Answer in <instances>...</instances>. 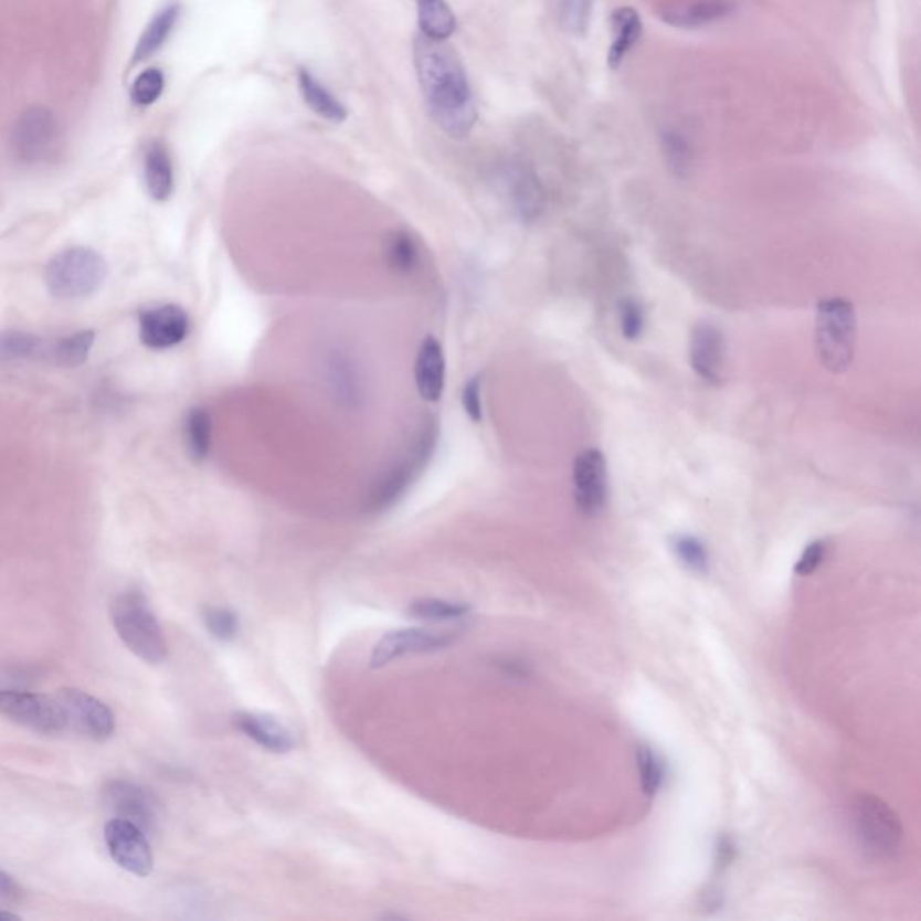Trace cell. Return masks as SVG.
Returning a JSON list of instances; mask_svg holds the SVG:
<instances>
[{
	"instance_id": "44dd1931",
	"label": "cell",
	"mask_w": 921,
	"mask_h": 921,
	"mask_svg": "<svg viewBox=\"0 0 921 921\" xmlns=\"http://www.w3.org/2000/svg\"><path fill=\"white\" fill-rule=\"evenodd\" d=\"M611 28L612 44L606 62L612 71H617L643 36V20L637 10L631 6H623L612 11Z\"/></svg>"
},
{
	"instance_id": "484cf974",
	"label": "cell",
	"mask_w": 921,
	"mask_h": 921,
	"mask_svg": "<svg viewBox=\"0 0 921 921\" xmlns=\"http://www.w3.org/2000/svg\"><path fill=\"white\" fill-rule=\"evenodd\" d=\"M184 440L194 460L208 459L213 442V420L208 409L193 407L186 414Z\"/></svg>"
},
{
	"instance_id": "7c38bea8",
	"label": "cell",
	"mask_w": 921,
	"mask_h": 921,
	"mask_svg": "<svg viewBox=\"0 0 921 921\" xmlns=\"http://www.w3.org/2000/svg\"><path fill=\"white\" fill-rule=\"evenodd\" d=\"M574 502L587 517H596L605 508L608 497V470L602 451L589 448L574 460L572 468Z\"/></svg>"
},
{
	"instance_id": "277c9868",
	"label": "cell",
	"mask_w": 921,
	"mask_h": 921,
	"mask_svg": "<svg viewBox=\"0 0 921 921\" xmlns=\"http://www.w3.org/2000/svg\"><path fill=\"white\" fill-rule=\"evenodd\" d=\"M108 276L102 254L88 247L67 248L45 267V286L60 301H82L94 296Z\"/></svg>"
},
{
	"instance_id": "f35d334b",
	"label": "cell",
	"mask_w": 921,
	"mask_h": 921,
	"mask_svg": "<svg viewBox=\"0 0 921 921\" xmlns=\"http://www.w3.org/2000/svg\"><path fill=\"white\" fill-rule=\"evenodd\" d=\"M825 557V540H815V542L808 543L803 554H801L800 560L795 563V574L797 576H811L812 572L817 571Z\"/></svg>"
},
{
	"instance_id": "9a60e30c",
	"label": "cell",
	"mask_w": 921,
	"mask_h": 921,
	"mask_svg": "<svg viewBox=\"0 0 921 921\" xmlns=\"http://www.w3.org/2000/svg\"><path fill=\"white\" fill-rule=\"evenodd\" d=\"M502 184L520 219L526 222L539 219L546 204V194L539 176L528 162L520 159L509 160L502 170Z\"/></svg>"
},
{
	"instance_id": "d4e9b609",
	"label": "cell",
	"mask_w": 921,
	"mask_h": 921,
	"mask_svg": "<svg viewBox=\"0 0 921 921\" xmlns=\"http://www.w3.org/2000/svg\"><path fill=\"white\" fill-rule=\"evenodd\" d=\"M417 24L425 36L451 39L456 31V15L445 0H416Z\"/></svg>"
},
{
	"instance_id": "5bb4252c",
	"label": "cell",
	"mask_w": 921,
	"mask_h": 921,
	"mask_svg": "<svg viewBox=\"0 0 921 921\" xmlns=\"http://www.w3.org/2000/svg\"><path fill=\"white\" fill-rule=\"evenodd\" d=\"M188 311L177 305H165L145 311L139 319L141 342L150 350H170L184 342L190 335Z\"/></svg>"
},
{
	"instance_id": "3957f363",
	"label": "cell",
	"mask_w": 921,
	"mask_h": 921,
	"mask_svg": "<svg viewBox=\"0 0 921 921\" xmlns=\"http://www.w3.org/2000/svg\"><path fill=\"white\" fill-rule=\"evenodd\" d=\"M857 350V316L851 303L840 297L817 305L815 353L823 368L844 373L854 364Z\"/></svg>"
},
{
	"instance_id": "8fae6325",
	"label": "cell",
	"mask_w": 921,
	"mask_h": 921,
	"mask_svg": "<svg viewBox=\"0 0 921 921\" xmlns=\"http://www.w3.org/2000/svg\"><path fill=\"white\" fill-rule=\"evenodd\" d=\"M105 843L112 858L119 868L136 877H148L154 871V851L145 829L130 821H108L105 826Z\"/></svg>"
},
{
	"instance_id": "ba28073f",
	"label": "cell",
	"mask_w": 921,
	"mask_h": 921,
	"mask_svg": "<svg viewBox=\"0 0 921 921\" xmlns=\"http://www.w3.org/2000/svg\"><path fill=\"white\" fill-rule=\"evenodd\" d=\"M0 717L47 737L62 734L68 729L64 708L56 695L49 697L19 689H0Z\"/></svg>"
},
{
	"instance_id": "7a4b0ae2",
	"label": "cell",
	"mask_w": 921,
	"mask_h": 921,
	"mask_svg": "<svg viewBox=\"0 0 921 921\" xmlns=\"http://www.w3.org/2000/svg\"><path fill=\"white\" fill-rule=\"evenodd\" d=\"M112 625L131 654L148 665L168 659V643L141 591L119 592L110 603Z\"/></svg>"
},
{
	"instance_id": "1f68e13d",
	"label": "cell",
	"mask_w": 921,
	"mask_h": 921,
	"mask_svg": "<svg viewBox=\"0 0 921 921\" xmlns=\"http://www.w3.org/2000/svg\"><path fill=\"white\" fill-rule=\"evenodd\" d=\"M594 0H562L560 4V24L572 36L582 39L591 25Z\"/></svg>"
},
{
	"instance_id": "4dcf8cb0",
	"label": "cell",
	"mask_w": 921,
	"mask_h": 921,
	"mask_svg": "<svg viewBox=\"0 0 921 921\" xmlns=\"http://www.w3.org/2000/svg\"><path fill=\"white\" fill-rule=\"evenodd\" d=\"M44 348V339L30 331L10 330L0 334V357L6 359H31Z\"/></svg>"
},
{
	"instance_id": "60d3db41",
	"label": "cell",
	"mask_w": 921,
	"mask_h": 921,
	"mask_svg": "<svg viewBox=\"0 0 921 921\" xmlns=\"http://www.w3.org/2000/svg\"><path fill=\"white\" fill-rule=\"evenodd\" d=\"M717 866H729L731 864L732 858H734V846H732L731 840L728 837H723L720 843H718L717 848Z\"/></svg>"
},
{
	"instance_id": "52a82bcc",
	"label": "cell",
	"mask_w": 921,
	"mask_h": 921,
	"mask_svg": "<svg viewBox=\"0 0 921 921\" xmlns=\"http://www.w3.org/2000/svg\"><path fill=\"white\" fill-rule=\"evenodd\" d=\"M62 145V130L53 110L36 105L20 114L11 128L10 148L17 162L42 166L53 160Z\"/></svg>"
},
{
	"instance_id": "8992f818",
	"label": "cell",
	"mask_w": 921,
	"mask_h": 921,
	"mask_svg": "<svg viewBox=\"0 0 921 921\" xmlns=\"http://www.w3.org/2000/svg\"><path fill=\"white\" fill-rule=\"evenodd\" d=\"M855 837L864 854L875 860L894 857L902 846V821L877 795H860L854 803Z\"/></svg>"
},
{
	"instance_id": "ac0fdd59",
	"label": "cell",
	"mask_w": 921,
	"mask_h": 921,
	"mask_svg": "<svg viewBox=\"0 0 921 921\" xmlns=\"http://www.w3.org/2000/svg\"><path fill=\"white\" fill-rule=\"evenodd\" d=\"M414 379L420 396L425 402L437 403L445 393L446 360L443 346L436 337H427L417 350Z\"/></svg>"
},
{
	"instance_id": "ffe728a7",
	"label": "cell",
	"mask_w": 921,
	"mask_h": 921,
	"mask_svg": "<svg viewBox=\"0 0 921 921\" xmlns=\"http://www.w3.org/2000/svg\"><path fill=\"white\" fill-rule=\"evenodd\" d=\"M325 369L326 380L337 402L345 407H359L364 398V385L353 360L342 351H331Z\"/></svg>"
},
{
	"instance_id": "2e32d148",
	"label": "cell",
	"mask_w": 921,
	"mask_h": 921,
	"mask_svg": "<svg viewBox=\"0 0 921 921\" xmlns=\"http://www.w3.org/2000/svg\"><path fill=\"white\" fill-rule=\"evenodd\" d=\"M689 364L703 382L720 383L726 366V340L711 322L695 326L689 342Z\"/></svg>"
},
{
	"instance_id": "e575fe53",
	"label": "cell",
	"mask_w": 921,
	"mask_h": 921,
	"mask_svg": "<svg viewBox=\"0 0 921 921\" xmlns=\"http://www.w3.org/2000/svg\"><path fill=\"white\" fill-rule=\"evenodd\" d=\"M204 625L214 639L231 643L240 634V620L233 611L222 606H209L204 611Z\"/></svg>"
},
{
	"instance_id": "f1b7e54d",
	"label": "cell",
	"mask_w": 921,
	"mask_h": 921,
	"mask_svg": "<svg viewBox=\"0 0 921 921\" xmlns=\"http://www.w3.org/2000/svg\"><path fill=\"white\" fill-rule=\"evenodd\" d=\"M660 148H663L666 165L669 170L674 171V176H688L691 160H694V151H691L688 137L677 128H666L660 131Z\"/></svg>"
},
{
	"instance_id": "83f0119b",
	"label": "cell",
	"mask_w": 921,
	"mask_h": 921,
	"mask_svg": "<svg viewBox=\"0 0 921 921\" xmlns=\"http://www.w3.org/2000/svg\"><path fill=\"white\" fill-rule=\"evenodd\" d=\"M94 342H96V331H76V334L60 339L53 346L51 354H53L56 364L64 366V368H80V366L87 362L88 354L93 351Z\"/></svg>"
},
{
	"instance_id": "cb8c5ba5",
	"label": "cell",
	"mask_w": 921,
	"mask_h": 921,
	"mask_svg": "<svg viewBox=\"0 0 921 921\" xmlns=\"http://www.w3.org/2000/svg\"><path fill=\"white\" fill-rule=\"evenodd\" d=\"M179 17V4L166 6L165 10H160L154 17L150 24L146 25L141 39L137 42L136 51H134V65L141 64L145 60L150 59L165 45L166 40L170 39L171 31L176 28Z\"/></svg>"
},
{
	"instance_id": "e0dca14e",
	"label": "cell",
	"mask_w": 921,
	"mask_h": 921,
	"mask_svg": "<svg viewBox=\"0 0 921 921\" xmlns=\"http://www.w3.org/2000/svg\"><path fill=\"white\" fill-rule=\"evenodd\" d=\"M737 8V0H695L663 8L659 19L677 30H700L729 19Z\"/></svg>"
},
{
	"instance_id": "ab89813d",
	"label": "cell",
	"mask_w": 921,
	"mask_h": 921,
	"mask_svg": "<svg viewBox=\"0 0 921 921\" xmlns=\"http://www.w3.org/2000/svg\"><path fill=\"white\" fill-rule=\"evenodd\" d=\"M24 898V889L10 874L0 869V902L17 903Z\"/></svg>"
},
{
	"instance_id": "836d02e7",
	"label": "cell",
	"mask_w": 921,
	"mask_h": 921,
	"mask_svg": "<svg viewBox=\"0 0 921 921\" xmlns=\"http://www.w3.org/2000/svg\"><path fill=\"white\" fill-rule=\"evenodd\" d=\"M637 769H639L641 788L646 797H654L663 785L665 769L650 747L641 745L637 749Z\"/></svg>"
},
{
	"instance_id": "4fadbf2b",
	"label": "cell",
	"mask_w": 921,
	"mask_h": 921,
	"mask_svg": "<svg viewBox=\"0 0 921 921\" xmlns=\"http://www.w3.org/2000/svg\"><path fill=\"white\" fill-rule=\"evenodd\" d=\"M105 803L119 819L130 821L154 834L159 821V805L150 792L127 780H114L105 786Z\"/></svg>"
},
{
	"instance_id": "d6986e66",
	"label": "cell",
	"mask_w": 921,
	"mask_h": 921,
	"mask_svg": "<svg viewBox=\"0 0 921 921\" xmlns=\"http://www.w3.org/2000/svg\"><path fill=\"white\" fill-rule=\"evenodd\" d=\"M234 728L242 732L243 737L253 740L265 751L274 754H286L296 747V740L292 737L290 729L285 728L282 722L271 714L263 713H239L234 714Z\"/></svg>"
},
{
	"instance_id": "7402d4cb",
	"label": "cell",
	"mask_w": 921,
	"mask_h": 921,
	"mask_svg": "<svg viewBox=\"0 0 921 921\" xmlns=\"http://www.w3.org/2000/svg\"><path fill=\"white\" fill-rule=\"evenodd\" d=\"M146 190L156 202H166L176 190V173L170 151L160 141L148 146L145 156Z\"/></svg>"
},
{
	"instance_id": "9c48e42d",
	"label": "cell",
	"mask_w": 921,
	"mask_h": 921,
	"mask_svg": "<svg viewBox=\"0 0 921 921\" xmlns=\"http://www.w3.org/2000/svg\"><path fill=\"white\" fill-rule=\"evenodd\" d=\"M459 632L448 628H428V626H409L400 631L388 632L382 639L374 645L373 654L369 659V666L374 669L391 665L393 660L402 659L407 655L432 654V652L445 650L448 646L456 645L459 639Z\"/></svg>"
},
{
	"instance_id": "b9f144b4",
	"label": "cell",
	"mask_w": 921,
	"mask_h": 921,
	"mask_svg": "<svg viewBox=\"0 0 921 921\" xmlns=\"http://www.w3.org/2000/svg\"><path fill=\"white\" fill-rule=\"evenodd\" d=\"M0 920L15 921L20 920V917L15 912L0 911Z\"/></svg>"
},
{
	"instance_id": "f546056e",
	"label": "cell",
	"mask_w": 921,
	"mask_h": 921,
	"mask_svg": "<svg viewBox=\"0 0 921 921\" xmlns=\"http://www.w3.org/2000/svg\"><path fill=\"white\" fill-rule=\"evenodd\" d=\"M472 606L468 603L448 602L437 597H423L416 600L409 606L407 614L414 620L422 621H451L468 616Z\"/></svg>"
},
{
	"instance_id": "603a6c76",
	"label": "cell",
	"mask_w": 921,
	"mask_h": 921,
	"mask_svg": "<svg viewBox=\"0 0 921 921\" xmlns=\"http://www.w3.org/2000/svg\"><path fill=\"white\" fill-rule=\"evenodd\" d=\"M297 83H299V91H301L303 99H305L306 105L311 108V110L319 114L320 117H325L328 121L331 123H342L348 116V112H346L345 105L334 96V94L328 91V88L319 82V80L310 73V71H306V68H299V73H297Z\"/></svg>"
},
{
	"instance_id": "d590c367",
	"label": "cell",
	"mask_w": 921,
	"mask_h": 921,
	"mask_svg": "<svg viewBox=\"0 0 921 921\" xmlns=\"http://www.w3.org/2000/svg\"><path fill=\"white\" fill-rule=\"evenodd\" d=\"M165 91V74L160 68H146L145 73L137 76L131 85V102L139 107H150L159 99Z\"/></svg>"
},
{
	"instance_id": "5b68a950",
	"label": "cell",
	"mask_w": 921,
	"mask_h": 921,
	"mask_svg": "<svg viewBox=\"0 0 921 921\" xmlns=\"http://www.w3.org/2000/svg\"><path fill=\"white\" fill-rule=\"evenodd\" d=\"M437 431L436 423H428L414 437L413 446H409L405 456L394 463L382 477L374 483L373 490L366 500L368 514H383L393 508L403 495L407 494L409 486L420 476V472L427 466L436 446Z\"/></svg>"
},
{
	"instance_id": "74e56055",
	"label": "cell",
	"mask_w": 921,
	"mask_h": 921,
	"mask_svg": "<svg viewBox=\"0 0 921 921\" xmlns=\"http://www.w3.org/2000/svg\"><path fill=\"white\" fill-rule=\"evenodd\" d=\"M480 385H483V380H480L479 374H476L470 380H466L463 393H460V403H463L465 414L474 423L483 422V416H485L483 414V396H480L483 393H480Z\"/></svg>"
},
{
	"instance_id": "6da1fadb",
	"label": "cell",
	"mask_w": 921,
	"mask_h": 921,
	"mask_svg": "<svg viewBox=\"0 0 921 921\" xmlns=\"http://www.w3.org/2000/svg\"><path fill=\"white\" fill-rule=\"evenodd\" d=\"M414 67L432 121L452 139L470 136L477 108L456 49L420 33L414 39Z\"/></svg>"
},
{
	"instance_id": "30bf717a",
	"label": "cell",
	"mask_w": 921,
	"mask_h": 921,
	"mask_svg": "<svg viewBox=\"0 0 921 921\" xmlns=\"http://www.w3.org/2000/svg\"><path fill=\"white\" fill-rule=\"evenodd\" d=\"M64 708L67 728L94 742H107L116 732V717L107 703L82 689L64 688L56 694Z\"/></svg>"
},
{
	"instance_id": "8d00e7d4",
	"label": "cell",
	"mask_w": 921,
	"mask_h": 921,
	"mask_svg": "<svg viewBox=\"0 0 921 921\" xmlns=\"http://www.w3.org/2000/svg\"><path fill=\"white\" fill-rule=\"evenodd\" d=\"M645 330V311L639 303L625 299L621 303V331L626 340H637Z\"/></svg>"
},
{
	"instance_id": "d6a6232c",
	"label": "cell",
	"mask_w": 921,
	"mask_h": 921,
	"mask_svg": "<svg viewBox=\"0 0 921 921\" xmlns=\"http://www.w3.org/2000/svg\"><path fill=\"white\" fill-rule=\"evenodd\" d=\"M675 557L679 558L684 568L697 574H703L709 569V553L706 546L697 537L679 534L671 540Z\"/></svg>"
},
{
	"instance_id": "4316f807",
	"label": "cell",
	"mask_w": 921,
	"mask_h": 921,
	"mask_svg": "<svg viewBox=\"0 0 921 921\" xmlns=\"http://www.w3.org/2000/svg\"><path fill=\"white\" fill-rule=\"evenodd\" d=\"M385 260L398 274H411L422 260L420 245L407 231H394L385 243Z\"/></svg>"
}]
</instances>
